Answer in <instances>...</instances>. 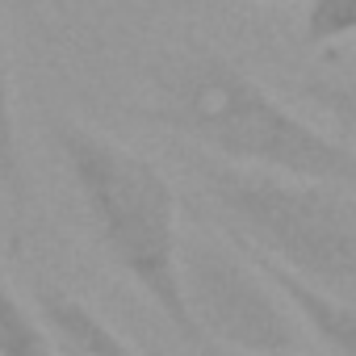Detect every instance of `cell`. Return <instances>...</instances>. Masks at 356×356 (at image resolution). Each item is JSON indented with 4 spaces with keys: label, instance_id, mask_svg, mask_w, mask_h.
Segmentation results:
<instances>
[{
    "label": "cell",
    "instance_id": "cell-1",
    "mask_svg": "<svg viewBox=\"0 0 356 356\" xmlns=\"http://www.w3.org/2000/svg\"><path fill=\"white\" fill-rule=\"evenodd\" d=\"M147 88V122L214 159L356 189V147L323 134L202 38L159 51Z\"/></svg>",
    "mask_w": 356,
    "mask_h": 356
},
{
    "label": "cell",
    "instance_id": "cell-2",
    "mask_svg": "<svg viewBox=\"0 0 356 356\" xmlns=\"http://www.w3.org/2000/svg\"><path fill=\"white\" fill-rule=\"evenodd\" d=\"M51 143L72 176V189L105 260L168 318L193 352L202 331L181 285V197L155 159L130 151L105 130L51 118Z\"/></svg>",
    "mask_w": 356,
    "mask_h": 356
},
{
    "label": "cell",
    "instance_id": "cell-3",
    "mask_svg": "<svg viewBox=\"0 0 356 356\" xmlns=\"http://www.w3.org/2000/svg\"><path fill=\"white\" fill-rule=\"evenodd\" d=\"M185 172L231 239L356 302V189L239 168L197 147H189Z\"/></svg>",
    "mask_w": 356,
    "mask_h": 356
},
{
    "label": "cell",
    "instance_id": "cell-4",
    "mask_svg": "<svg viewBox=\"0 0 356 356\" xmlns=\"http://www.w3.org/2000/svg\"><path fill=\"white\" fill-rule=\"evenodd\" d=\"M181 285L202 348L227 352H298V318L252 256L222 231L193 227L181 235ZM197 348V352H202Z\"/></svg>",
    "mask_w": 356,
    "mask_h": 356
},
{
    "label": "cell",
    "instance_id": "cell-5",
    "mask_svg": "<svg viewBox=\"0 0 356 356\" xmlns=\"http://www.w3.org/2000/svg\"><path fill=\"white\" fill-rule=\"evenodd\" d=\"M239 243V239H235ZM248 256H252V264L277 285V293L289 302V310L302 318V327L310 331V339L327 352V356H356V302L352 298H339V293H331V289H318V285H310V281H302L298 273H289L285 264H277L273 256H264V252H256V248H248V243H239Z\"/></svg>",
    "mask_w": 356,
    "mask_h": 356
},
{
    "label": "cell",
    "instance_id": "cell-6",
    "mask_svg": "<svg viewBox=\"0 0 356 356\" xmlns=\"http://www.w3.org/2000/svg\"><path fill=\"white\" fill-rule=\"evenodd\" d=\"M34 310L42 314V323L51 327V335L80 352V356H138L84 298L67 293V289H55V285H38L34 289Z\"/></svg>",
    "mask_w": 356,
    "mask_h": 356
},
{
    "label": "cell",
    "instance_id": "cell-7",
    "mask_svg": "<svg viewBox=\"0 0 356 356\" xmlns=\"http://www.w3.org/2000/svg\"><path fill=\"white\" fill-rule=\"evenodd\" d=\"M0 202H5L13 231L22 235L26 214H30V181L22 163V143H17V113H13V72H9V47H5V26H0Z\"/></svg>",
    "mask_w": 356,
    "mask_h": 356
},
{
    "label": "cell",
    "instance_id": "cell-8",
    "mask_svg": "<svg viewBox=\"0 0 356 356\" xmlns=\"http://www.w3.org/2000/svg\"><path fill=\"white\" fill-rule=\"evenodd\" d=\"M0 356H59V343L38 310H30L0 273Z\"/></svg>",
    "mask_w": 356,
    "mask_h": 356
},
{
    "label": "cell",
    "instance_id": "cell-9",
    "mask_svg": "<svg viewBox=\"0 0 356 356\" xmlns=\"http://www.w3.org/2000/svg\"><path fill=\"white\" fill-rule=\"evenodd\" d=\"M339 38H356V0H310L302 13V42L331 47Z\"/></svg>",
    "mask_w": 356,
    "mask_h": 356
},
{
    "label": "cell",
    "instance_id": "cell-10",
    "mask_svg": "<svg viewBox=\"0 0 356 356\" xmlns=\"http://www.w3.org/2000/svg\"><path fill=\"white\" fill-rule=\"evenodd\" d=\"M302 97L356 134V80H302Z\"/></svg>",
    "mask_w": 356,
    "mask_h": 356
},
{
    "label": "cell",
    "instance_id": "cell-11",
    "mask_svg": "<svg viewBox=\"0 0 356 356\" xmlns=\"http://www.w3.org/2000/svg\"><path fill=\"white\" fill-rule=\"evenodd\" d=\"M197 356H248V352H227V348H214V343H206ZM260 356H298V352H260Z\"/></svg>",
    "mask_w": 356,
    "mask_h": 356
},
{
    "label": "cell",
    "instance_id": "cell-12",
    "mask_svg": "<svg viewBox=\"0 0 356 356\" xmlns=\"http://www.w3.org/2000/svg\"><path fill=\"white\" fill-rule=\"evenodd\" d=\"M55 343H59V339H55ZM59 356H80V352H72V348H63V343H59Z\"/></svg>",
    "mask_w": 356,
    "mask_h": 356
},
{
    "label": "cell",
    "instance_id": "cell-13",
    "mask_svg": "<svg viewBox=\"0 0 356 356\" xmlns=\"http://www.w3.org/2000/svg\"><path fill=\"white\" fill-rule=\"evenodd\" d=\"M260 5H285V0H260Z\"/></svg>",
    "mask_w": 356,
    "mask_h": 356
}]
</instances>
